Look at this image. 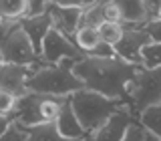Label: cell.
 Instances as JSON below:
<instances>
[{"instance_id":"cell-3","label":"cell","mask_w":161,"mask_h":141,"mask_svg":"<svg viewBox=\"0 0 161 141\" xmlns=\"http://www.w3.org/2000/svg\"><path fill=\"white\" fill-rule=\"evenodd\" d=\"M67 101H69L75 117H77V121L80 123V127L85 129L87 135H93L119 107H125L119 101L107 99L103 95L87 91V89L70 93L67 97Z\"/></svg>"},{"instance_id":"cell-21","label":"cell","mask_w":161,"mask_h":141,"mask_svg":"<svg viewBox=\"0 0 161 141\" xmlns=\"http://www.w3.org/2000/svg\"><path fill=\"white\" fill-rule=\"evenodd\" d=\"M121 32H123V28H121L119 22H103L97 28L99 40L105 42V44H109V47H113V44L121 38Z\"/></svg>"},{"instance_id":"cell-25","label":"cell","mask_w":161,"mask_h":141,"mask_svg":"<svg viewBox=\"0 0 161 141\" xmlns=\"http://www.w3.org/2000/svg\"><path fill=\"white\" fill-rule=\"evenodd\" d=\"M145 4V22H155L161 18V4L157 0H143Z\"/></svg>"},{"instance_id":"cell-13","label":"cell","mask_w":161,"mask_h":141,"mask_svg":"<svg viewBox=\"0 0 161 141\" xmlns=\"http://www.w3.org/2000/svg\"><path fill=\"white\" fill-rule=\"evenodd\" d=\"M54 127H57V131L64 139H70V141H80V139L89 137L85 133V129L80 127V123L77 121V117H75V113H73V109H70L67 99H64L63 107H60L57 119H54Z\"/></svg>"},{"instance_id":"cell-15","label":"cell","mask_w":161,"mask_h":141,"mask_svg":"<svg viewBox=\"0 0 161 141\" xmlns=\"http://www.w3.org/2000/svg\"><path fill=\"white\" fill-rule=\"evenodd\" d=\"M137 123L151 135H161V105H151L137 115Z\"/></svg>"},{"instance_id":"cell-1","label":"cell","mask_w":161,"mask_h":141,"mask_svg":"<svg viewBox=\"0 0 161 141\" xmlns=\"http://www.w3.org/2000/svg\"><path fill=\"white\" fill-rule=\"evenodd\" d=\"M139 67L129 65L117 57L113 59H93L83 57L73 63V75L80 81L83 89L99 93L107 99L125 105L131 85L135 81Z\"/></svg>"},{"instance_id":"cell-11","label":"cell","mask_w":161,"mask_h":141,"mask_svg":"<svg viewBox=\"0 0 161 141\" xmlns=\"http://www.w3.org/2000/svg\"><path fill=\"white\" fill-rule=\"evenodd\" d=\"M47 12L50 16L53 28L57 30V32H60L64 38L73 40L75 32H77V28H79V20H80V12H83V10L73 8V6H63L60 2H48Z\"/></svg>"},{"instance_id":"cell-29","label":"cell","mask_w":161,"mask_h":141,"mask_svg":"<svg viewBox=\"0 0 161 141\" xmlns=\"http://www.w3.org/2000/svg\"><path fill=\"white\" fill-rule=\"evenodd\" d=\"M103 20L105 22H119V12L117 6H115V0L103 2Z\"/></svg>"},{"instance_id":"cell-4","label":"cell","mask_w":161,"mask_h":141,"mask_svg":"<svg viewBox=\"0 0 161 141\" xmlns=\"http://www.w3.org/2000/svg\"><path fill=\"white\" fill-rule=\"evenodd\" d=\"M64 99L57 97H44V95L36 93H24L20 95L14 103L12 111V121L22 129H30L34 125H42V123H53L57 119L60 107H63Z\"/></svg>"},{"instance_id":"cell-16","label":"cell","mask_w":161,"mask_h":141,"mask_svg":"<svg viewBox=\"0 0 161 141\" xmlns=\"http://www.w3.org/2000/svg\"><path fill=\"white\" fill-rule=\"evenodd\" d=\"M26 141H70V139H64L58 133L53 121V123H42L26 129Z\"/></svg>"},{"instance_id":"cell-17","label":"cell","mask_w":161,"mask_h":141,"mask_svg":"<svg viewBox=\"0 0 161 141\" xmlns=\"http://www.w3.org/2000/svg\"><path fill=\"white\" fill-rule=\"evenodd\" d=\"M103 2H91L87 8L80 12L79 28H95L97 30L103 24Z\"/></svg>"},{"instance_id":"cell-24","label":"cell","mask_w":161,"mask_h":141,"mask_svg":"<svg viewBox=\"0 0 161 141\" xmlns=\"http://www.w3.org/2000/svg\"><path fill=\"white\" fill-rule=\"evenodd\" d=\"M0 141H26V129L18 127L12 121V125L6 129V133L0 135Z\"/></svg>"},{"instance_id":"cell-12","label":"cell","mask_w":161,"mask_h":141,"mask_svg":"<svg viewBox=\"0 0 161 141\" xmlns=\"http://www.w3.org/2000/svg\"><path fill=\"white\" fill-rule=\"evenodd\" d=\"M18 26L26 34V38L30 40V47H32L36 59H40V47H42V40L47 37V32L53 28V22H50V16L48 12L40 14V16H34V18H22L18 20Z\"/></svg>"},{"instance_id":"cell-5","label":"cell","mask_w":161,"mask_h":141,"mask_svg":"<svg viewBox=\"0 0 161 141\" xmlns=\"http://www.w3.org/2000/svg\"><path fill=\"white\" fill-rule=\"evenodd\" d=\"M0 59L2 63L20 67H32L40 63L30 47V40L14 20H0Z\"/></svg>"},{"instance_id":"cell-20","label":"cell","mask_w":161,"mask_h":141,"mask_svg":"<svg viewBox=\"0 0 161 141\" xmlns=\"http://www.w3.org/2000/svg\"><path fill=\"white\" fill-rule=\"evenodd\" d=\"M26 0H0V20H14L18 22L24 14Z\"/></svg>"},{"instance_id":"cell-18","label":"cell","mask_w":161,"mask_h":141,"mask_svg":"<svg viewBox=\"0 0 161 141\" xmlns=\"http://www.w3.org/2000/svg\"><path fill=\"white\" fill-rule=\"evenodd\" d=\"M141 69L145 70H157L161 67V44L159 42H149L141 48L139 53Z\"/></svg>"},{"instance_id":"cell-14","label":"cell","mask_w":161,"mask_h":141,"mask_svg":"<svg viewBox=\"0 0 161 141\" xmlns=\"http://www.w3.org/2000/svg\"><path fill=\"white\" fill-rule=\"evenodd\" d=\"M119 12V24H145L143 0H115Z\"/></svg>"},{"instance_id":"cell-30","label":"cell","mask_w":161,"mask_h":141,"mask_svg":"<svg viewBox=\"0 0 161 141\" xmlns=\"http://www.w3.org/2000/svg\"><path fill=\"white\" fill-rule=\"evenodd\" d=\"M12 125V117H8V115H0V135L6 133V129Z\"/></svg>"},{"instance_id":"cell-32","label":"cell","mask_w":161,"mask_h":141,"mask_svg":"<svg viewBox=\"0 0 161 141\" xmlns=\"http://www.w3.org/2000/svg\"><path fill=\"white\" fill-rule=\"evenodd\" d=\"M0 65H2V59H0Z\"/></svg>"},{"instance_id":"cell-27","label":"cell","mask_w":161,"mask_h":141,"mask_svg":"<svg viewBox=\"0 0 161 141\" xmlns=\"http://www.w3.org/2000/svg\"><path fill=\"white\" fill-rule=\"evenodd\" d=\"M14 103H16V97L0 91V115H8L10 117L12 111H14Z\"/></svg>"},{"instance_id":"cell-31","label":"cell","mask_w":161,"mask_h":141,"mask_svg":"<svg viewBox=\"0 0 161 141\" xmlns=\"http://www.w3.org/2000/svg\"><path fill=\"white\" fill-rule=\"evenodd\" d=\"M80 141H91V137H85V139H80Z\"/></svg>"},{"instance_id":"cell-7","label":"cell","mask_w":161,"mask_h":141,"mask_svg":"<svg viewBox=\"0 0 161 141\" xmlns=\"http://www.w3.org/2000/svg\"><path fill=\"white\" fill-rule=\"evenodd\" d=\"M83 57L85 54L77 48V44L73 40L64 38L60 32L50 28L47 32V37H44V40H42L38 60L42 65H47V67H53V65H58L63 60H79Z\"/></svg>"},{"instance_id":"cell-6","label":"cell","mask_w":161,"mask_h":141,"mask_svg":"<svg viewBox=\"0 0 161 141\" xmlns=\"http://www.w3.org/2000/svg\"><path fill=\"white\" fill-rule=\"evenodd\" d=\"M159 69L157 70H145L141 69L135 75V81L131 85V91L125 101V107L133 117H137L143 109L151 105H159Z\"/></svg>"},{"instance_id":"cell-10","label":"cell","mask_w":161,"mask_h":141,"mask_svg":"<svg viewBox=\"0 0 161 141\" xmlns=\"http://www.w3.org/2000/svg\"><path fill=\"white\" fill-rule=\"evenodd\" d=\"M135 121V117L127 111V107H119L101 127L89 135L91 141H123L129 125Z\"/></svg>"},{"instance_id":"cell-22","label":"cell","mask_w":161,"mask_h":141,"mask_svg":"<svg viewBox=\"0 0 161 141\" xmlns=\"http://www.w3.org/2000/svg\"><path fill=\"white\" fill-rule=\"evenodd\" d=\"M123 141H159V137H157V135L147 133L137 121H133V123L129 125V129H127V133H125Z\"/></svg>"},{"instance_id":"cell-23","label":"cell","mask_w":161,"mask_h":141,"mask_svg":"<svg viewBox=\"0 0 161 141\" xmlns=\"http://www.w3.org/2000/svg\"><path fill=\"white\" fill-rule=\"evenodd\" d=\"M48 8V2H44V0H26V6H24V14L22 18H34V16H40V14H44ZM20 18V20H22Z\"/></svg>"},{"instance_id":"cell-2","label":"cell","mask_w":161,"mask_h":141,"mask_svg":"<svg viewBox=\"0 0 161 141\" xmlns=\"http://www.w3.org/2000/svg\"><path fill=\"white\" fill-rule=\"evenodd\" d=\"M73 63L75 60H63L53 67L40 63L26 81V91L57 99H67L70 93L80 91L83 85L73 75Z\"/></svg>"},{"instance_id":"cell-8","label":"cell","mask_w":161,"mask_h":141,"mask_svg":"<svg viewBox=\"0 0 161 141\" xmlns=\"http://www.w3.org/2000/svg\"><path fill=\"white\" fill-rule=\"evenodd\" d=\"M123 32H121V38L113 44L115 57L125 60L129 65H135V67H141L139 60V53L145 44L151 42V38L147 37L143 24H121Z\"/></svg>"},{"instance_id":"cell-28","label":"cell","mask_w":161,"mask_h":141,"mask_svg":"<svg viewBox=\"0 0 161 141\" xmlns=\"http://www.w3.org/2000/svg\"><path fill=\"white\" fill-rule=\"evenodd\" d=\"M147 37L151 38V42H159L161 44V20H155V22H145L143 24Z\"/></svg>"},{"instance_id":"cell-26","label":"cell","mask_w":161,"mask_h":141,"mask_svg":"<svg viewBox=\"0 0 161 141\" xmlns=\"http://www.w3.org/2000/svg\"><path fill=\"white\" fill-rule=\"evenodd\" d=\"M85 57H93V59H113L115 57V50H113V47H109V44L99 42L97 47L91 50V53H87Z\"/></svg>"},{"instance_id":"cell-19","label":"cell","mask_w":161,"mask_h":141,"mask_svg":"<svg viewBox=\"0 0 161 141\" xmlns=\"http://www.w3.org/2000/svg\"><path fill=\"white\" fill-rule=\"evenodd\" d=\"M73 42L77 44V48L83 54H87V53H91V50L97 47L101 40H99V34H97V30H95V28H77Z\"/></svg>"},{"instance_id":"cell-9","label":"cell","mask_w":161,"mask_h":141,"mask_svg":"<svg viewBox=\"0 0 161 141\" xmlns=\"http://www.w3.org/2000/svg\"><path fill=\"white\" fill-rule=\"evenodd\" d=\"M38 65L40 63L32 65V67H20V65L2 63L0 65V91L18 99L20 95L26 93V81Z\"/></svg>"}]
</instances>
